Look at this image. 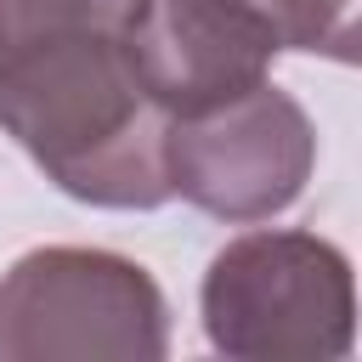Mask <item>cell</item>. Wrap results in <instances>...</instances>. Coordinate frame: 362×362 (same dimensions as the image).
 Here are the masks:
<instances>
[{"mask_svg": "<svg viewBox=\"0 0 362 362\" xmlns=\"http://www.w3.org/2000/svg\"><path fill=\"white\" fill-rule=\"evenodd\" d=\"M170 124L130 34H57L0 57V130L79 204H170Z\"/></svg>", "mask_w": 362, "mask_h": 362, "instance_id": "1", "label": "cell"}, {"mask_svg": "<svg viewBox=\"0 0 362 362\" xmlns=\"http://www.w3.org/2000/svg\"><path fill=\"white\" fill-rule=\"evenodd\" d=\"M204 334L232 362H339L356 345V277L317 232H243L198 288Z\"/></svg>", "mask_w": 362, "mask_h": 362, "instance_id": "2", "label": "cell"}, {"mask_svg": "<svg viewBox=\"0 0 362 362\" xmlns=\"http://www.w3.org/2000/svg\"><path fill=\"white\" fill-rule=\"evenodd\" d=\"M170 305L147 266L45 243L0 277V362H164Z\"/></svg>", "mask_w": 362, "mask_h": 362, "instance_id": "3", "label": "cell"}, {"mask_svg": "<svg viewBox=\"0 0 362 362\" xmlns=\"http://www.w3.org/2000/svg\"><path fill=\"white\" fill-rule=\"evenodd\" d=\"M317 164V130L305 107L272 79L181 113L170 124V181L175 192L232 226L283 215Z\"/></svg>", "mask_w": 362, "mask_h": 362, "instance_id": "4", "label": "cell"}, {"mask_svg": "<svg viewBox=\"0 0 362 362\" xmlns=\"http://www.w3.org/2000/svg\"><path fill=\"white\" fill-rule=\"evenodd\" d=\"M130 45L147 90L170 107V119L260 85L277 57L272 34L232 0H153Z\"/></svg>", "mask_w": 362, "mask_h": 362, "instance_id": "5", "label": "cell"}, {"mask_svg": "<svg viewBox=\"0 0 362 362\" xmlns=\"http://www.w3.org/2000/svg\"><path fill=\"white\" fill-rule=\"evenodd\" d=\"M153 0H0V57L57 34H136Z\"/></svg>", "mask_w": 362, "mask_h": 362, "instance_id": "6", "label": "cell"}, {"mask_svg": "<svg viewBox=\"0 0 362 362\" xmlns=\"http://www.w3.org/2000/svg\"><path fill=\"white\" fill-rule=\"evenodd\" d=\"M232 6H243L272 34L277 51H322L345 0H232Z\"/></svg>", "mask_w": 362, "mask_h": 362, "instance_id": "7", "label": "cell"}, {"mask_svg": "<svg viewBox=\"0 0 362 362\" xmlns=\"http://www.w3.org/2000/svg\"><path fill=\"white\" fill-rule=\"evenodd\" d=\"M317 57H334V62L362 68V0H345V6H339V23L328 28V40H322Z\"/></svg>", "mask_w": 362, "mask_h": 362, "instance_id": "8", "label": "cell"}]
</instances>
